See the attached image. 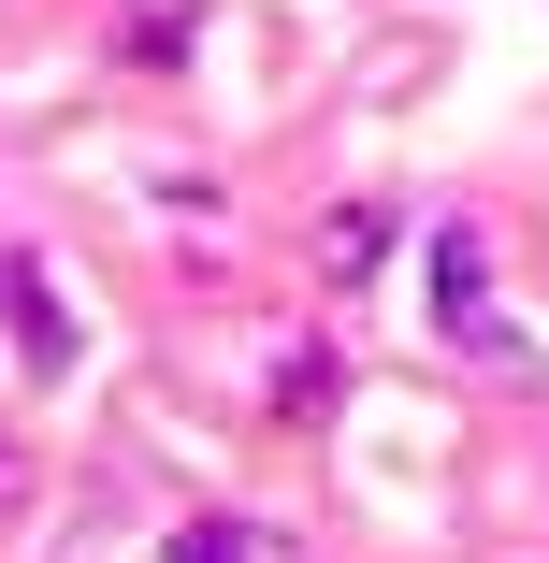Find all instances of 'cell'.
Returning <instances> with one entry per match:
<instances>
[{
	"label": "cell",
	"mask_w": 549,
	"mask_h": 563,
	"mask_svg": "<svg viewBox=\"0 0 549 563\" xmlns=\"http://www.w3.org/2000/svg\"><path fill=\"white\" fill-rule=\"evenodd\" d=\"M433 318H449L463 362H520V332L492 318V232H477V217H449V232H433Z\"/></svg>",
	"instance_id": "1"
},
{
	"label": "cell",
	"mask_w": 549,
	"mask_h": 563,
	"mask_svg": "<svg viewBox=\"0 0 549 563\" xmlns=\"http://www.w3.org/2000/svg\"><path fill=\"white\" fill-rule=\"evenodd\" d=\"M391 261V217L376 202H333V217H318V275H376Z\"/></svg>",
	"instance_id": "4"
},
{
	"label": "cell",
	"mask_w": 549,
	"mask_h": 563,
	"mask_svg": "<svg viewBox=\"0 0 549 563\" xmlns=\"http://www.w3.org/2000/svg\"><path fill=\"white\" fill-rule=\"evenodd\" d=\"M0 332H15V362H30V376H73V318H58V289H44L30 246H0Z\"/></svg>",
	"instance_id": "2"
},
{
	"label": "cell",
	"mask_w": 549,
	"mask_h": 563,
	"mask_svg": "<svg viewBox=\"0 0 549 563\" xmlns=\"http://www.w3.org/2000/svg\"><path fill=\"white\" fill-rule=\"evenodd\" d=\"M160 563H304V549H289V534H261V520H188Z\"/></svg>",
	"instance_id": "3"
},
{
	"label": "cell",
	"mask_w": 549,
	"mask_h": 563,
	"mask_svg": "<svg viewBox=\"0 0 549 563\" xmlns=\"http://www.w3.org/2000/svg\"><path fill=\"white\" fill-rule=\"evenodd\" d=\"M0 492H15V448H0Z\"/></svg>",
	"instance_id": "5"
}]
</instances>
